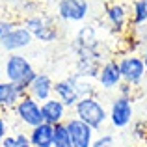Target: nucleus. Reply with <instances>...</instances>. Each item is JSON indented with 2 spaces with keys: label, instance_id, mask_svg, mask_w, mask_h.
<instances>
[{
  "label": "nucleus",
  "instance_id": "obj_1",
  "mask_svg": "<svg viewBox=\"0 0 147 147\" xmlns=\"http://www.w3.org/2000/svg\"><path fill=\"white\" fill-rule=\"evenodd\" d=\"M36 69L30 63V60L22 54H9L4 61V76L6 80L17 84L22 93H28V86L36 76Z\"/></svg>",
  "mask_w": 147,
  "mask_h": 147
},
{
  "label": "nucleus",
  "instance_id": "obj_2",
  "mask_svg": "<svg viewBox=\"0 0 147 147\" xmlns=\"http://www.w3.org/2000/svg\"><path fill=\"white\" fill-rule=\"evenodd\" d=\"M73 110H75V117H78L80 121H84L86 125H90L93 130H99L108 119L106 108L102 106V102H100L95 95L82 97L78 102H76V106L73 108Z\"/></svg>",
  "mask_w": 147,
  "mask_h": 147
},
{
  "label": "nucleus",
  "instance_id": "obj_3",
  "mask_svg": "<svg viewBox=\"0 0 147 147\" xmlns=\"http://www.w3.org/2000/svg\"><path fill=\"white\" fill-rule=\"evenodd\" d=\"M117 61H119V71H121L123 82L138 88L142 84V80L145 78V75H147L145 63H144V60H142V56L140 54H134V52H127V54H123Z\"/></svg>",
  "mask_w": 147,
  "mask_h": 147
},
{
  "label": "nucleus",
  "instance_id": "obj_4",
  "mask_svg": "<svg viewBox=\"0 0 147 147\" xmlns=\"http://www.w3.org/2000/svg\"><path fill=\"white\" fill-rule=\"evenodd\" d=\"M108 121L114 129H127L134 121V102L132 97H123L117 95L110 104L108 110Z\"/></svg>",
  "mask_w": 147,
  "mask_h": 147
},
{
  "label": "nucleus",
  "instance_id": "obj_5",
  "mask_svg": "<svg viewBox=\"0 0 147 147\" xmlns=\"http://www.w3.org/2000/svg\"><path fill=\"white\" fill-rule=\"evenodd\" d=\"M13 112H15V115H17L19 121H21L22 125L30 127V129H34V127H37V125L43 123L41 102L36 100L34 97H30L28 93L21 97V100L17 102V106L13 108Z\"/></svg>",
  "mask_w": 147,
  "mask_h": 147
},
{
  "label": "nucleus",
  "instance_id": "obj_6",
  "mask_svg": "<svg viewBox=\"0 0 147 147\" xmlns=\"http://www.w3.org/2000/svg\"><path fill=\"white\" fill-rule=\"evenodd\" d=\"M32 41H34V34L30 30H26L22 24H19L0 37V49H4L9 54H17L19 50L28 49L32 45Z\"/></svg>",
  "mask_w": 147,
  "mask_h": 147
},
{
  "label": "nucleus",
  "instance_id": "obj_7",
  "mask_svg": "<svg viewBox=\"0 0 147 147\" xmlns=\"http://www.w3.org/2000/svg\"><path fill=\"white\" fill-rule=\"evenodd\" d=\"M104 17L115 34H123L127 26H130V11L127 9L123 2H115V0L108 2L106 9H104Z\"/></svg>",
  "mask_w": 147,
  "mask_h": 147
},
{
  "label": "nucleus",
  "instance_id": "obj_8",
  "mask_svg": "<svg viewBox=\"0 0 147 147\" xmlns=\"http://www.w3.org/2000/svg\"><path fill=\"white\" fill-rule=\"evenodd\" d=\"M90 13L88 0H60L58 2V17L67 22H80Z\"/></svg>",
  "mask_w": 147,
  "mask_h": 147
},
{
  "label": "nucleus",
  "instance_id": "obj_9",
  "mask_svg": "<svg viewBox=\"0 0 147 147\" xmlns=\"http://www.w3.org/2000/svg\"><path fill=\"white\" fill-rule=\"evenodd\" d=\"M95 80H97L99 88H102V90H115V88H119V84L123 82L121 71H119V61L115 58L102 61Z\"/></svg>",
  "mask_w": 147,
  "mask_h": 147
},
{
  "label": "nucleus",
  "instance_id": "obj_10",
  "mask_svg": "<svg viewBox=\"0 0 147 147\" xmlns=\"http://www.w3.org/2000/svg\"><path fill=\"white\" fill-rule=\"evenodd\" d=\"M69 129V134H71V142L75 147H91L93 144V134L95 130L91 129L90 125H86L84 121H80L78 117H69L65 121Z\"/></svg>",
  "mask_w": 147,
  "mask_h": 147
},
{
  "label": "nucleus",
  "instance_id": "obj_11",
  "mask_svg": "<svg viewBox=\"0 0 147 147\" xmlns=\"http://www.w3.org/2000/svg\"><path fill=\"white\" fill-rule=\"evenodd\" d=\"M28 95L39 102H45L50 97H54V80L47 73H36L34 80L28 86Z\"/></svg>",
  "mask_w": 147,
  "mask_h": 147
},
{
  "label": "nucleus",
  "instance_id": "obj_12",
  "mask_svg": "<svg viewBox=\"0 0 147 147\" xmlns=\"http://www.w3.org/2000/svg\"><path fill=\"white\" fill-rule=\"evenodd\" d=\"M54 97L60 99L67 108H75L76 106V102L80 100V93H78V90H76V84H75L73 75L67 76V78H63V80L54 82Z\"/></svg>",
  "mask_w": 147,
  "mask_h": 147
},
{
  "label": "nucleus",
  "instance_id": "obj_13",
  "mask_svg": "<svg viewBox=\"0 0 147 147\" xmlns=\"http://www.w3.org/2000/svg\"><path fill=\"white\" fill-rule=\"evenodd\" d=\"M41 115H43V123L49 125H58V123H65V115H67V106L61 102L60 99L50 97L49 100L41 102Z\"/></svg>",
  "mask_w": 147,
  "mask_h": 147
},
{
  "label": "nucleus",
  "instance_id": "obj_14",
  "mask_svg": "<svg viewBox=\"0 0 147 147\" xmlns=\"http://www.w3.org/2000/svg\"><path fill=\"white\" fill-rule=\"evenodd\" d=\"M22 95L26 93H22L17 84L9 80H0V108L2 110H13Z\"/></svg>",
  "mask_w": 147,
  "mask_h": 147
},
{
  "label": "nucleus",
  "instance_id": "obj_15",
  "mask_svg": "<svg viewBox=\"0 0 147 147\" xmlns=\"http://www.w3.org/2000/svg\"><path fill=\"white\" fill-rule=\"evenodd\" d=\"M28 138L32 142V147H54V125L41 123L30 129Z\"/></svg>",
  "mask_w": 147,
  "mask_h": 147
},
{
  "label": "nucleus",
  "instance_id": "obj_16",
  "mask_svg": "<svg viewBox=\"0 0 147 147\" xmlns=\"http://www.w3.org/2000/svg\"><path fill=\"white\" fill-rule=\"evenodd\" d=\"M147 24V0H132V7H130V26L138 28V26Z\"/></svg>",
  "mask_w": 147,
  "mask_h": 147
},
{
  "label": "nucleus",
  "instance_id": "obj_17",
  "mask_svg": "<svg viewBox=\"0 0 147 147\" xmlns=\"http://www.w3.org/2000/svg\"><path fill=\"white\" fill-rule=\"evenodd\" d=\"M54 147H75L71 142V134L65 123L54 125Z\"/></svg>",
  "mask_w": 147,
  "mask_h": 147
},
{
  "label": "nucleus",
  "instance_id": "obj_18",
  "mask_svg": "<svg viewBox=\"0 0 147 147\" xmlns=\"http://www.w3.org/2000/svg\"><path fill=\"white\" fill-rule=\"evenodd\" d=\"M58 34H60L58 32V26H54L52 21H49L43 28L37 30V32L34 34V39L41 41V43H52V41L58 39Z\"/></svg>",
  "mask_w": 147,
  "mask_h": 147
},
{
  "label": "nucleus",
  "instance_id": "obj_19",
  "mask_svg": "<svg viewBox=\"0 0 147 147\" xmlns=\"http://www.w3.org/2000/svg\"><path fill=\"white\" fill-rule=\"evenodd\" d=\"M0 147H32V142H30L26 132H17V134H7L6 140L0 144Z\"/></svg>",
  "mask_w": 147,
  "mask_h": 147
},
{
  "label": "nucleus",
  "instance_id": "obj_20",
  "mask_svg": "<svg viewBox=\"0 0 147 147\" xmlns=\"http://www.w3.org/2000/svg\"><path fill=\"white\" fill-rule=\"evenodd\" d=\"M49 21L50 19H47L45 15H39V13L37 15H28V17L24 19V22H22V26H24L26 30H30L32 34H36L37 30H41Z\"/></svg>",
  "mask_w": 147,
  "mask_h": 147
},
{
  "label": "nucleus",
  "instance_id": "obj_21",
  "mask_svg": "<svg viewBox=\"0 0 147 147\" xmlns=\"http://www.w3.org/2000/svg\"><path fill=\"white\" fill-rule=\"evenodd\" d=\"M130 132H132V136L136 138V140L144 142L145 136H147V121H144V119L132 121L130 123Z\"/></svg>",
  "mask_w": 147,
  "mask_h": 147
},
{
  "label": "nucleus",
  "instance_id": "obj_22",
  "mask_svg": "<svg viewBox=\"0 0 147 147\" xmlns=\"http://www.w3.org/2000/svg\"><path fill=\"white\" fill-rule=\"evenodd\" d=\"M114 136L112 134H100L99 138H95L91 147H114Z\"/></svg>",
  "mask_w": 147,
  "mask_h": 147
},
{
  "label": "nucleus",
  "instance_id": "obj_23",
  "mask_svg": "<svg viewBox=\"0 0 147 147\" xmlns=\"http://www.w3.org/2000/svg\"><path fill=\"white\" fill-rule=\"evenodd\" d=\"M117 91H119V95H123V97H132L134 86H130V84H127V82H121L119 88H117Z\"/></svg>",
  "mask_w": 147,
  "mask_h": 147
},
{
  "label": "nucleus",
  "instance_id": "obj_24",
  "mask_svg": "<svg viewBox=\"0 0 147 147\" xmlns=\"http://www.w3.org/2000/svg\"><path fill=\"white\" fill-rule=\"evenodd\" d=\"M6 136H7V123L4 117H0V144L6 140Z\"/></svg>",
  "mask_w": 147,
  "mask_h": 147
},
{
  "label": "nucleus",
  "instance_id": "obj_25",
  "mask_svg": "<svg viewBox=\"0 0 147 147\" xmlns=\"http://www.w3.org/2000/svg\"><path fill=\"white\" fill-rule=\"evenodd\" d=\"M142 60H144V63H145V71H147V45H144V49H142Z\"/></svg>",
  "mask_w": 147,
  "mask_h": 147
},
{
  "label": "nucleus",
  "instance_id": "obj_26",
  "mask_svg": "<svg viewBox=\"0 0 147 147\" xmlns=\"http://www.w3.org/2000/svg\"><path fill=\"white\" fill-rule=\"evenodd\" d=\"M2 76H4V67L0 65V80H2Z\"/></svg>",
  "mask_w": 147,
  "mask_h": 147
},
{
  "label": "nucleus",
  "instance_id": "obj_27",
  "mask_svg": "<svg viewBox=\"0 0 147 147\" xmlns=\"http://www.w3.org/2000/svg\"><path fill=\"white\" fill-rule=\"evenodd\" d=\"M130 147H145L144 144H136V145H130Z\"/></svg>",
  "mask_w": 147,
  "mask_h": 147
},
{
  "label": "nucleus",
  "instance_id": "obj_28",
  "mask_svg": "<svg viewBox=\"0 0 147 147\" xmlns=\"http://www.w3.org/2000/svg\"><path fill=\"white\" fill-rule=\"evenodd\" d=\"M115 2H123V4H125V2H129V0H115Z\"/></svg>",
  "mask_w": 147,
  "mask_h": 147
},
{
  "label": "nucleus",
  "instance_id": "obj_29",
  "mask_svg": "<svg viewBox=\"0 0 147 147\" xmlns=\"http://www.w3.org/2000/svg\"><path fill=\"white\" fill-rule=\"evenodd\" d=\"M144 145H145V147H147V136H145V140H144Z\"/></svg>",
  "mask_w": 147,
  "mask_h": 147
},
{
  "label": "nucleus",
  "instance_id": "obj_30",
  "mask_svg": "<svg viewBox=\"0 0 147 147\" xmlns=\"http://www.w3.org/2000/svg\"><path fill=\"white\" fill-rule=\"evenodd\" d=\"M4 36V32H2V28H0V37H2Z\"/></svg>",
  "mask_w": 147,
  "mask_h": 147
}]
</instances>
